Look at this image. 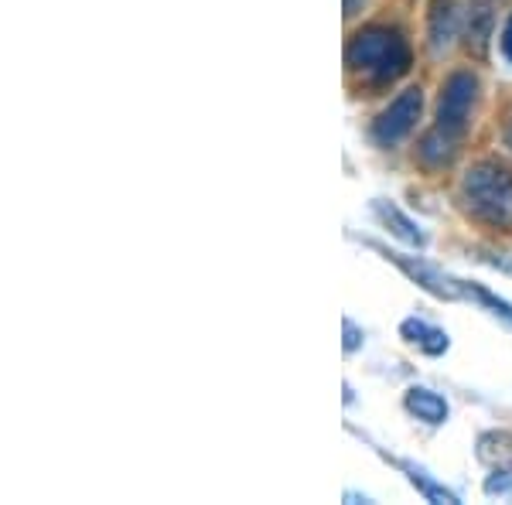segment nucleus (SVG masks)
I'll return each instance as SVG.
<instances>
[{"instance_id": "nucleus-17", "label": "nucleus", "mask_w": 512, "mask_h": 505, "mask_svg": "<svg viewBox=\"0 0 512 505\" xmlns=\"http://www.w3.org/2000/svg\"><path fill=\"white\" fill-rule=\"evenodd\" d=\"M359 4H362V0H345V14H349V18H352L355 7H359Z\"/></svg>"}, {"instance_id": "nucleus-1", "label": "nucleus", "mask_w": 512, "mask_h": 505, "mask_svg": "<svg viewBox=\"0 0 512 505\" xmlns=\"http://www.w3.org/2000/svg\"><path fill=\"white\" fill-rule=\"evenodd\" d=\"M345 65L366 86H390L410 72V45L396 28H373L355 31L349 48H345Z\"/></svg>"}, {"instance_id": "nucleus-4", "label": "nucleus", "mask_w": 512, "mask_h": 505, "mask_svg": "<svg viewBox=\"0 0 512 505\" xmlns=\"http://www.w3.org/2000/svg\"><path fill=\"white\" fill-rule=\"evenodd\" d=\"M369 246H373L376 253H383L390 263H396V267L407 273V277L414 280L417 287H424L427 294L441 297V301H465V297H468V284H465V280L451 277V273H444L441 267H434V263H424V260H417V256L393 253V250H386V246H376V243H369Z\"/></svg>"}, {"instance_id": "nucleus-12", "label": "nucleus", "mask_w": 512, "mask_h": 505, "mask_svg": "<svg viewBox=\"0 0 512 505\" xmlns=\"http://www.w3.org/2000/svg\"><path fill=\"white\" fill-rule=\"evenodd\" d=\"M478 461H485V465H492V468H506L512 461V434L492 430V434L478 437Z\"/></svg>"}, {"instance_id": "nucleus-3", "label": "nucleus", "mask_w": 512, "mask_h": 505, "mask_svg": "<svg viewBox=\"0 0 512 505\" xmlns=\"http://www.w3.org/2000/svg\"><path fill=\"white\" fill-rule=\"evenodd\" d=\"M478 99V76L475 72H451L441 89V103H437V130L448 137L461 140V134L472 123V110Z\"/></svg>"}, {"instance_id": "nucleus-13", "label": "nucleus", "mask_w": 512, "mask_h": 505, "mask_svg": "<svg viewBox=\"0 0 512 505\" xmlns=\"http://www.w3.org/2000/svg\"><path fill=\"white\" fill-rule=\"evenodd\" d=\"M465 301H478V304H485L495 318H502L506 325H512V304L509 301H502V297H495L492 291H485V287H478V284H468V297Z\"/></svg>"}, {"instance_id": "nucleus-5", "label": "nucleus", "mask_w": 512, "mask_h": 505, "mask_svg": "<svg viewBox=\"0 0 512 505\" xmlns=\"http://www.w3.org/2000/svg\"><path fill=\"white\" fill-rule=\"evenodd\" d=\"M420 113H424V93H420L417 86L403 89V93L373 120V140L379 147L400 144V140L410 137V130L417 127Z\"/></svg>"}, {"instance_id": "nucleus-16", "label": "nucleus", "mask_w": 512, "mask_h": 505, "mask_svg": "<svg viewBox=\"0 0 512 505\" xmlns=\"http://www.w3.org/2000/svg\"><path fill=\"white\" fill-rule=\"evenodd\" d=\"M499 45H502V55L512 62V14H509V21H506V28H502V38H499Z\"/></svg>"}, {"instance_id": "nucleus-18", "label": "nucleus", "mask_w": 512, "mask_h": 505, "mask_svg": "<svg viewBox=\"0 0 512 505\" xmlns=\"http://www.w3.org/2000/svg\"><path fill=\"white\" fill-rule=\"evenodd\" d=\"M506 147H512V117H509V123H506Z\"/></svg>"}, {"instance_id": "nucleus-11", "label": "nucleus", "mask_w": 512, "mask_h": 505, "mask_svg": "<svg viewBox=\"0 0 512 505\" xmlns=\"http://www.w3.org/2000/svg\"><path fill=\"white\" fill-rule=\"evenodd\" d=\"M417 154H420V161H424L427 168H448V164L454 161V154H458V140L434 127L431 134L420 140Z\"/></svg>"}, {"instance_id": "nucleus-15", "label": "nucleus", "mask_w": 512, "mask_h": 505, "mask_svg": "<svg viewBox=\"0 0 512 505\" xmlns=\"http://www.w3.org/2000/svg\"><path fill=\"white\" fill-rule=\"evenodd\" d=\"M362 345V331L355 328L352 318H345V355H352Z\"/></svg>"}, {"instance_id": "nucleus-6", "label": "nucleus", "mask_w": 512, "mask_h": 505, "mask_svg": "<svg viewBox=\"0 0 512 505\" xmlns=\"http://www.w3.org/2000/svg\"><path fill=\"white\" fill-rule=\"evenodd\" d=\"M427 35H431V52L444 55L461 35V4L458 0H431L427 14Z\"/></svg>"}, {"instance_id": "nucleus-9", "label": "nucleus", "mask_w": 512, "mask_h": 505, "mask_svg": "<svg viewBox=\"0 0 512 505\" xmlns=\"http://www.w3.org/2000/svg\"><path fill=\"white\" fill-rule=\"evenodd\" d=\"M373 212H376V219L383 222L386 229H390V233L400 239V243H407V246H427V233L424 229L417 226L414 219H410V215H403L400 209H396V205H390V202H373Z\"/></svg>"}, {"instance_id": "nucleus-2", "label": "nucleus", "mask_w": 512, "mask_h": 505, "mask_svg": "<svg viewBox=\"0 0 512 505\" xmlns=\"http://www.w3.org/2000/svg\"><path fill=\"white\" fill-rule=\"evenodd\" d=\"M461 202L478 222L512 226V168L502 161H478L461 178Z\"/></svg>"}, {"instance_id": "nucleus-14", "label": "nucleus", "mask_w": 512, "mask_h": 505, "mask_svg": "<svg viewBox=\"0 0 512 505\" xmlns=\"http://www.w3.org/2000/svg\"><path fill=\"white\" fill-rule=\"evenodd\" d=\"M485 495H499V499H506L512 495V468H495L489 478H485Z\"/></svg>"}, {"instance_id": "nucleus-8", "label": "nucleus", "mask_w": 512, "mask_h": 505, "mask_svg": "<svg viewBox=\"0 0 512 505\" xmlns=\"http://www.w3.org/2000/svg\"><path fill=\"white\" fill-rule=\"evenodd\" d=\"M400 335L407 338L410 345H417V349L424 352V355H444V352L451 349L448 331L431 325V321H424V318H407L400 325Z\"/></svg>"}, {"instance_id": "nucleus-10", "label": "nucleus", "mask_w": 512, "mask_h": 505, "mask_svg": "<svg viewBox=\"0 0 512 505\" xmlns=\"http://www.w3.org/2000/svg\"><path fill=\"white\" fill-rule=\"evenodd\" d=\"M396 468L403 471V475L410 478V485L417 488L420 495H424L427 502H434V505H458V495L451 492V488H444V485H437L431 475H427L424 468H417V465H410V461H400V458H390Z\"/></svg>"}, {"instance_id": "nucleus-7", "label": "nucleus", "mask_w": 512, "mask_h": 505, "mask_svg": "<svg viewBox=\"0 0 512 505\" xmlns=\"http://www.w3.org/2000/svg\"><path fill=\"white\" fill-rule=\"evenodd\" d=\"M403 407H407L410 417H417L420 424H427V427H441V424H448V417H451L448 400L427 386H410L407 393H403Z\"/></svg>"}]
</instances>
